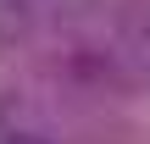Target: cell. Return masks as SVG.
<instances>
[{"label":"cell","instance_id":"1","mask_svg":"<svg viewBox=\"0 0 150 144\" xmlns=\"http://www.w3.org/2000/svg\"><path fill=\"white\" fill-rule=\"evenodd\" d=\"M6 144H50V139H45V133H11Z\"/></svg>","mask_w":150,"mask_h":144}]
</instances>
